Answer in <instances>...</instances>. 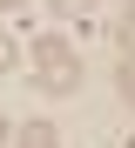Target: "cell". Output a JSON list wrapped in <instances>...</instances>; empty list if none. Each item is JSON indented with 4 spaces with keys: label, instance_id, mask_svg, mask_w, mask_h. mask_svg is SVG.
Here are the masks:
<instances>
[{
    "label": "cell",
    "instance_id": "cell-2",
    "mask_svg": "<svg viewBox=\"0 0 135 148\" xmlns=\"http://www.w3.org/2000/svg\"><path fill=\"white\" fill-rule=\"evenodd\" d=\"M20 148H61L54 121H27V128H20Z\"/></svg>",
    "mask_w": 135,
    "mask_h": 148
},
{
    "label": "cell",
    "instance_id": "cell-4",
    "mask_svg": "<svg viewBox=\"0 0 135 148\" xmlns=\"http://www.w3.org/2000/svg\"><path fill=\"white\" fill-rule=\"evenodd\" d=\"M7 67H20V47H14L7 34H0V74H7Z\"/></svg>",
    "mask_w": 135,
    "mask_h": 148
},
{
    "label": "cell",
    "instance_id": "cell-6",
    "mask_svg": "<svg viewBox=\"0 0 135 148\" xmlns=\"http://www.w3.org/2000/svg\"><path fill=\"white\" fill-rule=\"evenodd\" d=\"M0 7H20V0H0Z\"/></svg>",
    "mask_w": 135,
    "mask_h": 148
},
{
    "label": "cell",
    "instance_id": "cell-3",
    "mask_svg": "<svg viewBox=\"0 0 135 148\" xmlns=\"http://www.w3.org/2000/svg\"><path fill=\"white\" fill-rule=\"evenodd\" d=\"M115 81H122V101L135 108V61H122V74H115Z\"/></svg>",
    "mask_w": 135,
    "mask_h": 148
},
{
    "label": "cell",
    "instance_id": "cell-5",
    "mask_svg": "<svg viewBox=\"0 0 135 148\" xmlns=\"http://www.w3.org/2000/svg\"><path fill=\"white\" fill-rule=\"evenodd\" d=\"M54 7H61V14H88L95 0H54Z\"/></svg>",
    "mask_w": 135,
    "mask_h": 148
},
{
    "label": "cell",
    "instance_id": "cell-8",
    "mask_svg": "<svg viewBox=\"0 0 135 148\" xmlns=\"http://www.w3.org/2000/svg\"><path fill=\"white\" fill-rule=\"evenodd\" d=\"M128 148H135V135H128Z\"/></svg>",
    "mask_w": 135,
    "mask_h": 148
},
{
    "label": "cell",
    "instance_id": "cell-1",
    "mask_svg": "<svg viewBox=\"0 0 135 148\" xmlns=\"http://www.w3.org/2000/svg\"><path fill=\"white\" fill-rule=\"evenodd\" d=\"M34 74H41V88L47 94H74L81 88V61H74V47L68 40H34Z\"/></svg>",
    "mask_w": 135,
    "mask_h": 148
},
{
    "label": "cell",
    "instance_id": "cell-7",
    "mask_svg": "<svg viewBox=\"0 0 135 148\" xmlns=\"http://www.w3.org/2000/svg\"><path fill=\"white\" fill-rule=\"evenodd\" d=\"M0 141H7V121H0Z\"/></svg>",
    "mask_w": 135,
    "mask_h": 148
}]
</instances>
